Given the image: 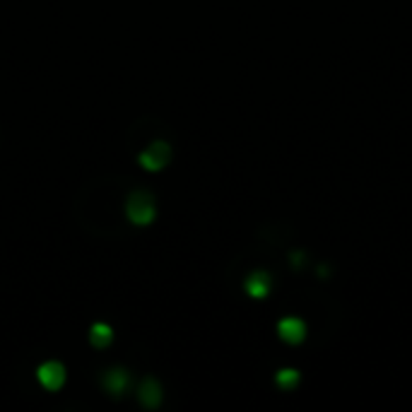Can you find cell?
<instances>
[{
	"label": "cell",
	"mask_w": 412,
	"mask_h": 412,
	"mask_svg": "<svg viewBox=\"0 0 412 412\" xmlns=\"http://www.w3.org/2000/svg\"><path fill=\"white\" fill-rule=\"evenodd\" d=\"M157 215L155 208V198L147 191H135L131 198H128V217L135 222V225H150Z\"/></svg>",
	"instance_id": "cell-1"
},
{
	"label": "cell",
	"mask_w": 412,
	"mask_h": 412,
	"mask_svg": "<svg viewBox=\"0 0 412 412\" xmlns=\"http://www.w3.org/2000/svg\"><path fill=\"white\" fill-rule=\"evenodd\" d=\"M169 157H172V147H169L164 140H157L155 145H150L147 150L140 155V164L150 172H160V169L167 167Z\"/></svg>",
	"instance_id": "cell-2"
},
{
	"label": "cell",
	"mask_w": 412,
	"mask_h": 412,
	"mask_svg": "<svg viewBox=\"0 0 412 412\" xmlns=\"http://www.w3.org/2000/svg\"><path fill=\"white\" fill-rule=\"evenodd\" d=\"M278 335L287 345H302L306 340V323L297 316H287L278 323Z\"/></svg>",
	"instance_id": "cell-3"
},
{
	"label": "cell",
	"mask_w": 412,
	"mask_h": 412,
	"mask_svg": "<svg viewBox=\"0 0 412 412\" xmlns=\"http://www.w3.org/2000/svg\"><path fill=\"white\" fill-rule=\"evenodd\" d=\"M39 381L49 388V391H58V388L63 386V381H66V369H63V364H58V362L41 364L39 367Z\"/></svg>",
	"instance_id": "cell-4"
},
{
	"label": "cell",
	"mask_w": 412,
	"mask_h": 412,
	"mask_svg": "<svg viewBox=\"0 0 412 412\" xmlns=\"http://www.w3.org/2000/svg\"><path fill=\"white\" fill-rule=\"evenodd\" d=\"M140 403L145 408H157L162 403V386L155 379H145L140 384Z\"/></svg>",
	"instance_id": "cell-5"
},
{
	"label": "cell",
	"mask_w": 412,
	"mask_h": 412,
	"mask_svg": "<svg viewBox=\"0 0 412 412\" xmlns=\"http://www.w3.org/2000/svg\"><path fill=\"white\" fill-rule=\"evenodd\" d=\"M246 292L251 294L253 299H266L270 292V275L268 273H253L249 280H246Z\"/></svg>",
	"instance_id": "cell-6"
},
{
	"label": "cell",
	"mask_w": 412,
	"mask_h": 412,
	"mask_svg": "<svg viewBox=\"0 0 412 412\" xmlns=\"http://www.w3.org/2000/svg\"><path fill=\"white\" fill-rule=\"evenodd\" d=\"M128 384H131V376H128L126 369H111V372H107V376H104V388L116 393V396L126 391Z\"/></svg>",
	"instance_id": "cell-7"
},
{
	"label": "cell",
	"mask_w": 412,
	"mask_h": 412,
	"mask_svg": "<svg viewBox=\"0 0 412 412\" xmlns=\"http://www.w3.org/2000/svg\"><path fill=\"white\" fill-rule=\"evenodd\" d=\"M90 340L94 347H107L111 345V340H114V333H111V328L107 323H94L90 331Z\"/></svg>",
	"instance_id": "cell-8"
},
{
	"label": "cell",
	"mask_w": 412,
	"mask_h": 412,
	"mask_svg": "<svg viewBox=\"0 0 412 412\" xmlns=\"http://www.w3.org/2000/svg\"><path fill=\"white\" fill-rule=\"evenodd\" d=\"M299 372L297 369H280L278 374H275V381H278V386L282 388V391H292L294 386L299 384Z\"/></svg>",
	"instance_id": "cell-9"
}]
</instances>
